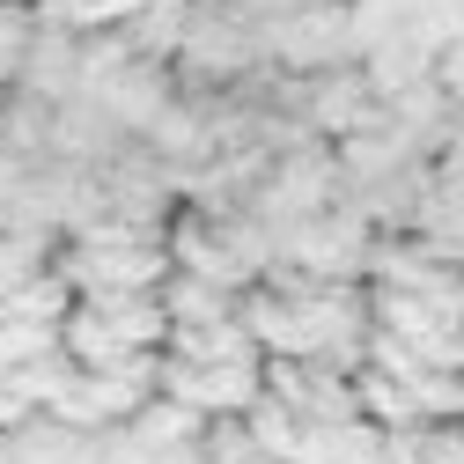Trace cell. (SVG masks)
Returning <instances> with one entry per match:
<instances>
[{
  "instance_id": "7",
  "label": "cell",
  "mask_w": 464,
  "mask_h": 464,
  "mask_svg": "<svg viewBox=\"0 0 464 464\" xmlns=\"http://www.w3.org/2000/svg\"><path fill=\"white\" fill-rule=\"evenodd\" d=\"M266 60L280 74H324V67L362 60L354 0H295L280 23H266Z\"/></svg>"
},
{
  "instance_id": "14",
  "label": "cell",
  "mask_w": 464,
  "mask_h": 464,
  "mask_svg": "<svg viewBox=\"0 0 464 464\" xmlns=\"http://www.w3.org/2000/svg\"><path fill=\"white\" fill-rule=\"evenodd\" d=\"M185 23H192V0H140L119 30L133 37V52H148V60H178Z\"/></svg>"
},
{
  "instance_id": "5",
  "label": "cell",
  "mask_w": 464,
  "mask_h": 464,
  "mask_svg": "<svg viewBox=\"0 0 464 464\" xmlns=\"http://www.w3.org/2000/svg\"><path fill=\"white\" fill-rule=\"evenodd\" d=\"M376 237H383V228L354 199H339V207H324L310 221L273 228V266H295V273H317V280H369Z\"/></svg>"
},
{
  "instance_id": "18",
  "label": "cell",
  "mask_w": 464,
  "mask_h": 464,
  "mask_svg": "<svg viewBox=\"0 0 464 464\" xmlns=\"http://www.w3.org/2000/svg\"><path fill=\"white\" fill-rule=\"evenodd\" d=\"M0 111H8V89H0Z\"/></svg>"
},
{
  "instance_id": "9",
  "label": "cell",
  "mask_w": 464,
  "mask_h": 464,
  "mask_svg": "<svg viewBox=\"0 0 464 464\" xmlns=\"http://www.w3.org/2000/svg\"><path fill=\"white\" fill-rule=\"evenodd\" d=\"M266 398H280L295 420H346V413H362V369L266 354Z\"/></svg>"
},
{
  "instance_id": "16",
  "label": "cell",
  "mask_w": 464,
  "mask_h": 464,
  "mask_svg": "<svg viewBox=\"0 0 464 464\" xmlns=\"http://www.w3.org/2000/svg\"><path fill=\"white\" fill-rule=\"evenodd\" d=\"M30 37H37V8L30 0H0V89H15Z\"/></svg>"
},
{
  "instance_id": "10",
  "label": "cell",
  "mask_w": 464,
  "mask_h": 464,
  "mask_svg": "<svg viewBox=\"0 0 464 464\" xmlns=\"http://www.w3.org/2000/svg\"><path fill=\"white\" fill-rule=\"evenodd\" d=\"M15 89L44 96V103H67V96L82 89V30H67V23H44V15H37V37H30V52H23V74H15Z\"/></svg>"
},
{
  "instance_id": "3",
  "label": "cell",
  "mask_w": 464,
  "mask_h": 464,
  "mask_svg": "<svg viewBox=\"0 0 464 464\" xmlns=\"http://www.w3.org/2000/svg\"><path fill=\"white\" fill-rule=\"evenodd\" d=\"M60 273L74 295L89 287H162L169 273V228L155 221H126V214H96L60 237Z\"/></svg>"
},
{
  "instance_id": "19",
  "label": "cell",
  "mask_w": 464,
  "mask_h": 464,
  "mask_svg": "<svg viewBox=\"0 0 464 464\" xmlns=\"http://www.w3.org/2000/svg\"><path fill=\"white\" fill-rule=\"evenodd\" d=\"M457 37H464V30H457Z\"/></svg>"
},
{
  "instance_id": "12",
  "label": "cell",
  "mask_w": 464,
  "mask_h": 464,
  "mask_svg": "<svg viewBox=\"0 0 464 464\" xmlns=\"http://www.w3.org/2000/svg\"><path fill=\"white\" fill-rule=\"evenodd\" d=\"M52 266H60V237H52V228H8L0 221V317H8L15 295L30 280H44Z\"/></svg>"
},
{
  "instance_id": "17",
  "label": "cell",
  "mask_w": 464,
  "mask_h": 464,
  "mask_svg": "<svg viewBox=\"0 0 464 464\" xmlns=\"http://www.w3.org/2000/svg\"><path fill=\"white\" fill-rule=\"evenodd\" d=\"M287 8H295V0H237V15H251V23H258V37H266V23H280Z\"/></svg>"
},
{
  "instance_id": "8",
  "label": "cell",
  "mask_w": 464,
  "mask_h": 464,
  "mask_svg": "<svg viewBox=\"0 0 464 464\" xmlns=\"http://www.w3.org/2000/svg\"><path fill=\"white\" fill-rule=\"evenodd\" d=\"M155 391L192 405L199 420H244L251 405L266 398V354H237V362H185L162 346L155 362Z\"/></svg>"
},
{
  "instance_id": "11",
  "label": "cell",
  "mask_w": 464,
  "mask_h": 464,
  "mask_svg": "<svg viewBox=\"0 0 464 464\" xmlns=\"http://www.w3.org/2000/svg\"><path fill=\"white\" fill-rule=\"evenodd\" d=\"M0 442H8V464H103V435L96 428H74L60 413H30Z\"/></svg>"
},
{
  "instance_id": "15",
  "label": "cell",
  "mask_w": 464,
  "mask_h": 464,
  "mask_svg": "<svg viewBox=\"0 0 464 464\" xmlns=\"http://www.w3.org/2000/svg\"><path fill=\"white\" fill-rule=\"evenodd\" d=\"M383 464H464V420L398 428V435L383 442Z\"/></svg>"
},
{
  "instance_id": "6",
  "label": "cell",
  "mask_w": 464,
  "mask_h": 464,
  "mask_svg": "<svg viewBox=\"0 0 464 464\" xmlns=\"http://www.w3.org/2000/svg\"><path fill=\"white\" fill-rule=\"evenodd\" d=\"M346 199V169H339V148L332 140H295L266 162V178L251 192V214L266 228H287V221H310L324 207Z\"/></svg>"
},
{
  "instance_id": "13",
  "label": "cell",
  "mask_w": 464,
  "mask_h": 464,
  "mask_svg": "<svg viewBox=\"0 0 464 464\" xmlns=\"http://www.w3.org/2000/svg\"><path fill=\"white\" fill-rule=\"evenodd\" d=\"M169 354H185V362H237V354H258V339L237 317H214V324H169Z\"/></svg>"
},
{
  "instance_id": "1",
  "label": "cell",
  "mask_w": 464,
  "mask_h": 464,
  "mask_svg": "<svg viewBox=\"0 0 464 464\" xmlns=\"http://www.w3.org/2000/svg\"><path fill=\"white\" fill-rule=\"evenodd\" d=\"M244 324L258 339V354L362 369L376 310H369V280H317L295 266H273L266 280L244 287Z\"/></svg>"
},
{
  "instance_id": "2",
  "label": "cell",
  "mask_w": 464,
  "mask_h": 464,
  "mask_svg": "<svg viewBox=\"0 0 464 464\" xmlns=\"http://www.w3.org/2000/svg\"><path fill=\"white\" fill-rule=\"evenodd\" d=\"M169 266L221 280V287H251L273 273V228L251 207H192L178 199L169 214Z\"/></svg>"
},
{
  "instance_id": "4",
  "label": "cell",
  "mask_w": 464,
  "mask_h": 464,
  "mask_svg": "<svg viewBox=\"0 0 464 464\" xmlns=\"http://www.w3.org/2000/svg\"><path fill=\"white\" fill-rule=\"evenodd\" d=\"M178 89H199V96H214V89H237V82H251L258 67H273L266 60V37H258V23L251 15H237V0H192V23H185V44H178Z\"/></svg>"
}]
</instances>
